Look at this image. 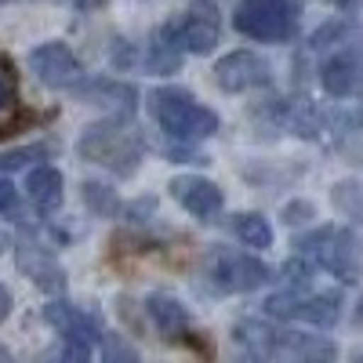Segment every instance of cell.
<instances>
[{
  "label": "cell",
  "instance_id": "6da1fadb",
  "mask_svg": "<svg viewBox=\"0 0 363 363\" xmlns=\"http://www.w3.org/2000/svg\"><path fill=\"white\" fill-rule=\"evenodd\" d=\"M149 113L174 142H196L218 131V113L196 102L182 87H157L149 91Z\"/></svg>",
  "mask_w": 363,
  "mask_h": 363
},
{
  "label": "cell",
  "instance_id": "7a4b0ae2",
  "mask_svg": "<svg viewBox=\"0 0 363 363\" xmlns=\"http://www.w3.org/2000/svg\"><path fill=\"white\" fill-rule=\"evenodd\" d=\"M77 149H80L84 160L102 164V167H109V171L120 174V178L135 174V167H138V160H142V153H145L138 131L128 128V124H116V120H102V124L84 128Z\"/></svg>",
  "mask_w": 363,
  "mask_h": 363
},
{
  "label": "cell",
  "instance_id": "3957f363",
  "mask_svg": "<svg viewBox=\"0 0 363 363\" xmlns=\"http://www.w3.org/2000/svg\"><path fill=\"white\" fill-rule=\"evenodd\" d=\"M233 335L255 356H280V359H335L338 356V349L320 335H294V330L287 335V330H272L255 320H244Z\"/></svg>",
  "mask_w": 363,
  "mask_h": 363
},
{
  "label": "cell",
  "instance_id": "277c9868",
  "mask_svg": "<svg viewBox=\"0 0 363 363\" xmlns=\"http://www.w3.org/2000/svg\"><path fill=\"white\" fill-rule=\"evenodd\" d=\"M301 255L316 258L323 269H330L338 280L356 284L363 280V236L352 229H320L309 240H301Z\"/></svg>",
  "mask_w": 363,
  "mask_h": 363
},
{
  "label": "cell",
  "instance_id": "5b68a950",
  "mask_svg": "<svg viewBox=\"0 0 363 363\" xmlns=\"http://www.w3.org/2000/svg\"><path fill=\"white\" fill-rule=\"evenodd\" d=\"M203 272L207 280L222 287V291H233V294H247V291H258L272 280V269L255 258V255H240L233 247H211L207 258H203Z\"/></svg>",
  "mask_w": 363,
  "mask_h": 363
},
{
  "label": "cell",
  "instance_id": "8992f818",
  "mask_svg": "<svg viewBox=\"0 0 363 363\" xmlns=\"http://www.w3.org/2000/svg\"><path fill=\"white\" fill-rule=\"evenodd\" d=\"M233 26L258 44H284L294 33V18L277 0H240L233 8Z\"/></svg>",
  "mask_w": 363,
  "mask_h": 363
},
{
  "label": "cell",
  "instance_id": "52a82bcc",
  "mask_svg": "<svg viewBox=\"0 0 363 363\" xmlns=\"http://www.w3.org/2000/svg\"><path fill=\"white\" fill-rule=\"evenodd\" d=\"M29 69H33V77L51 91H77V84L84 80L80 58L62 40H48V44L29 51Z\"/></svg>",
  "mask_w": 363,
  "mask_h": 363
},
{
  "label": "cell",
  "instance_id": "ba28073f",
  "mask_svg": "<svg viewBox=\"0 0 363 363\" xmlns=\"http://www.w3.org/2000/svg\"><path fill=\"white\" fill-rule=\"evenodd\" d=\"M269 316L298 320L313 327H335L342 316V298L338 294H272L265 301Z\"/></svg>",
  "mask_w": 363,
  "mask_h": 363
},
{
  "label": "cell",
  "instance_id": "9c48e42d",
  "mask_svg": "<svg viewBox=\"0 0 363 363\" xmlns=\"http://www.w3.org/2000/svg\"><path fill=\"white\" fill-rule=\"evenodd\" d=\"M171 33L182 44V51L189 55H207L215 51L218 37H222V15L215 4H196L182 15L178 22H171Z\"/></svg>",
  "mask_w": 363,
  "mask_h": 363
},
{
  "label": "cell",
  "instance_id": "30bf717a",
  "mask_svg": "<svg viewBox=\"0 0 363 363\" xmlns=\"http://www.w3.org/2000/svg\"><path fill=\"white\" fill-rule=\"evenodd\" d=\"M44 320L58 330V335H62L66 345H84V349H91L95 342H102V323H99V316H91L87 309L73 306V301H66V298L48 301V306H44Z\"/></svg>",
  "mask_w": 363,
  "mask_h": 363
},
{
  "label": "cell",
  "instance_id": "8fae6325",
  "mask_svg": "<svg viewBox=\"0 0 363 363\" xmlns=\"http://www.w3.org/2000/svg\"><path fill=\"white\" fill-rule=\"evenodd\" d=\"M171 196L189 211L193 218L200 222H215L222 215V207H225V196L218 189V182H211V178H200V174H178L171 178Z\"/></svg>",
  "mask_w": 363,
  "mask_h": 363
},
{
  "label": "cell",
  "instance_id": "7c38bea8",
  "mask_svg": "<svg viewBox=\"0 0 363 363\" xmlns=\"http://www.w3.org/2000/svg\"><path fill=\"white\" fill-rule=\"evenodd\" d=\"M215 80L222 91L229 95H240V91H255L269 84V62L255 51H233L225 58H218L215 66Z\"/></svg>",
  "mask_w": 363,
  "mask_h": 363
},
{
  "label": "cell",
  "instance_id": "4fadbf2b",
  "mask_svg": "<svg viewBox=\"0 0 363 363\" xmlns=\"http://www.w3.org/2000/svg\"><path fill=\"white\" fill-rule=\"evenodd\" d=\"M15 262H18V269H22L40 291H51V294H62V291H66V272H62V265H58L44 247H37V244H18Z\"/></svg>",
  "mask_w": 363,
  "mask_h": 363
},
{
  "label": "cell",
  "instance_id": "5bb4252c",
  "mask_svg": "<svg viewBox=\"0 0 363 363\" xmlns=\"http://www.w3.org/2000/svg\"><path fill=\"white\" fill-rule=\"evenodd\" d=\"M145 313L153 320V327L167 342H186L189 338V313L178 298L171 294H149L145 298Z\"/></svg>",
  "mask_w": 363,
  "mask_h": 363
},
{
  "label": "cell",
  "instance_id": "9a60e30c",
  "mask_svg": "<svg viewBox=\"0 0 363 363\" xmlns=\"http://www.w3.org/2000/svg\"><path fill=\"white\" fill-rule=\"evenodd\" d=\"M26 193H29V203H33L40 215H51V211L62 207V171L51 167V164H40L26 174Z\"/></svg>",
  "mask_w": 363,
  "mask_h": 363
},
{
  "label": "cell",
  "instance_id": "2e32d148",
  "mask_svg": "<svg viewBox=\"0 0 363 363\" xmlns=\"http://www.w3.org/2000/svg\"><path fill=\"white\" fill-rule=\"evenodd\" d=\"M320 84L327 95H335V99H345L356 91L359 84V55H335V58H327V62L320 66Z\"/></svg>",
  "mask_w": 363,
  "mask_h": 363
},
{
  "label": "cell",
  "instance_id": "e0dca14e",
  "mask_svg": "<svg viewBox=\"0 0 363 363\" xmlns=\"http://www.w3.org/2000/svg\"><path fill=\"white\" fill-rule=\"evenodd\" d=\"M182 44L174 40V33H171V26H160L153 37H149V44H145V69L149 73H157V77H167V73H178V66H182Z\"/></svg>",
  "mask_w": 363,
  "mask_h": 363
},
{
  "label": "cell",
  "instance_id": "ac0fdd59",
  "mask_svg": "<svg viewBox=\"0 0 363 363\" xmlns=\"http://www.w3.org/2000/svg\"><path fill=\"white\" fill-rule=\"evenodd\" d=\"M80 95L87 102H99V106H120L124 113H131L135 109V99H138L135 87L131 84H120V80H87V87H80Z\"/></svg>",
  "mask_w": 363,
  "mask_h": 363
},
{
  "label": "cell",
  "instance_id": "d6986e66",
  "mask_svg": "<svg viewBox=\"0 0 363 363\" xmlns=\"http://www.w3.org/2000/svg\"><path fill=\"white\" fill-rule=\"evenodd\" d=\"M233 233L240 236V244H247V247H255V251L272 247V225H269V218L255 215V211L233 215Z\"/></svg>",
  "mask_w": 363,
  "mask_h": 363
},
{
  "label": "cell",
  "instance_id": "ffe728a7",
  "mask_svg": "<svg viewBox=\"0 0 363 363\" xmlns=\"http://www.w3.org/2000/svg\"><path fill=\"white\" fill-rule=\"evenodd\" d=\"M335 207L349 218L363 215V182H338L335 186Z\"/></svg>",
  "mask_w": 363,
  "mask_h": 363
},
{
  "label": "cell",
  "instance_id": "44dd1931",
  "mask_svg": "<svg viewBox=\"0 0 363 363\" xmlns=\"http://www.w3.org/2000/svg\"><path fill=\"white\" fill-rule=\"evenodd\" d=\"M84 203L95 211V215H113L116 211V196H113V189L102 186V182H84Z\"/></svg>",
  "mask_w": 363,
  "mask_h": 363
},
{
  "label": "cell",
  "instance_id": "7402d4cb",
  "mask_svg": "<svg viewBox=\"0 0 363 363\" xmlns=\"http://www.w3.org/2000/svg\"><path fill=\"white\" fill-rule=\"evenodd\" d=\"M33 157H48V145H29V149H15V153L0 157V171H15L22 164H29Z\"/></svg>",
  "mask_w": 363,
  "mask_h": 363
},
{
  "label": "cell",
  "instance_id": "603a6c76",
  "mask_svg": "<svg viewBox=\"0 0 363 363\" xmlns=\"http://www.w3.org/2000/svg\"><path fill=\"white\" fill-rule=\"evenodd\" d=\"M0 215H18V189L8 178H0Z\"/></svg>",
  "mask_w": 363,
  "mask_h": 363
},
{
  "label": "cell",
  "instance_id": "cb8c5ba5",
  "mask_svg": "<svg viewBox=\"0 0 363 363\" xmlns=\"http://www.w3.org/2000/svg\"><path fill=\"white\" fill-rule=\"evenodd\" d=\"M309 215H313V207H309V203H287V207H284V222H287V225L306 222Z\"/></svg>",
  "mask_w": 363,
  "mask_h": 363
},
{
  "label": "cell",
  "instance_id": "d4e9b609",
  "mask_svg": "<svg viewBox=\"0 0 363 363\" xmlns=\"http://www.w3.org/2000/svg\"><path fill=\"white\" fill-rule=\"evenodd\" d=\"M15 102V77H0V109H8Z\"/></svg>",
  "mask_w": 363,
  "mask_h": 363
},
{
  "label": "cell",
  "instance_id": "484cf974",
  "mask_svg": "<svg viewBox=\"0 0 363 363\" xmlns=\"http://www.w3.org/2000/svg\"><path fill=\"white\" fill-rule=\"evenodd\" d=\"M102 338H106V335H102ZM106 356H109V359H116V356H124V359H135V349H128V345H120V342L106 338Z\"/></svg>",
  "mask_w": 363,
  "mask_h": 363
},
{
  "label": "cell",
  "instance_id": "4316f807",
  "mask_svg": "<svg viewBox=\"0 0 363 363\" xmlns=\"http://www.w3.org/2000/svg\"><path fill=\"white\" fill-rule=\"evenodd\" d=\"M11 306H15V301H11V291H8L4 284H0V323H4V320L11 316Z\"/></svg>",
  "mask_w": 363,
  "mask_h": 363
},
{
  "label": "cell",
  "instance_id": "83f0119b",
  "mask_svg": "<svg viewBox=\"0 0 363 363\" xmlns=\"http://www.w3.org/2000/svg\"><path fill=\"white\" fill-rule=\"evenodd\" d=\"M73 4L80 8V11H95V8H102L106 0H73Z\"/></svg>",
  "mask_w": 363,
  "mask_h": 363
},
{
  "label": "cell",
  "instance_id": "f1b7e54d",
  "mask_svg": "<svg viewBox=\"0 0 363 363\" xmlns=\"http://www.w3.org/2000/svg\"><path fill=\"white\" fill-rule=\"evenodd\" d=\"M8 244H11V240H8V233H0V255L8 251Z\"/></svg>",
  "mask_w": 363,
  "mask_h": 363
},
{
  "label": "cell",
  "instance_id": "f546056e",
  "mask_svg": "<svg viewBox=\"0 0 363 363\" xmlns=\"http://www.w3.org/2000/svg\"><path fill=\"white\" fill-rule=\"evenodd\" d=\"M327 4H342L345 8V4H356V0H327Z\"/></svg>",
  "mask_w": 363,
  "mask_h": 363
},
{
  "label": "cell",
  "instance_id": "4dcf8cb0",
  "mask_svg": "<svg viewBox=\"0 0 363 363\" xmlns=\"http://www.w3.org/2000/svg\"><path fill=\"white\" fill-rule=\"evenodd\" d=\"M8 356H11V352H8V349H4V345H0V359H8Z\"/></svg>",
  "mask_w": 363,
  "mask_h": 363
},
{
  "label": "cell",
  "instance_id": "1f68e13d",
  "mask_svg": "<svg viewBox=\"0 0 363 363\" xmlns=\"http://www.w3.org/2000/svg\"><path fill=\"white\" fill-rule=\"evenodd\" d=\"M0 4H8V0H0Z\"/></svg>",
  "mask_w": 363,
  "mask_h": 363
}]
</instances>
